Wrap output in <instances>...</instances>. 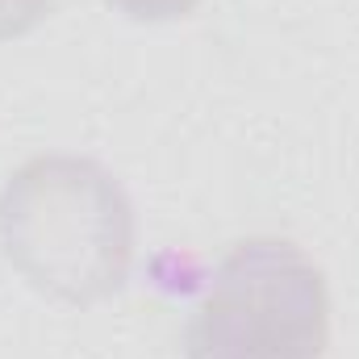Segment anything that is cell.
<instances>
[{
    "label": "cell",
    "instance_id": "obj_4",
    "mask_svg": "<svg viewBox=\"0 0 359 359\" xmlns=\"http://www.w3.org/2000/svg\"><path fill=\"white\" fill-rule=\"evenodd\" d=\"M109 4H117L121 13H130L138 21H172V17L192 13L201 0H109Z\"/></svg>",
    "mask_w": 359,
    "mask_h": 359
},
{
    "label": "cell",
    "instance_id": "obj_3",
    "mask_svg": "<svg viewBox=\"0 0 359 359\" xmlns=\"http://www.w3.org/2000/svg\"><path fill=\"white\" fill-rule=\"evenodd\" d=\"M50 8H55V0H0V42L29 34Z\"/></svg>",
    "mask_w": 359,
    "mask_h": 359
},
{
    "label": "cell",
    "instance_id": "obj_1",
    "mask_svg": "<svg viewBox=\"0 0 359 359\" xmlns=\"http://www.w3.org/2000/svg\"><path fill=\"white\" fill-rule=\"evenodd\" d=\"M0 238L29 284L84 305L121 288L134 217L113 176L55 155L25 163L4 188Z\"/></svg>",
    "mask_w": 359,
    "mask_h": 359
},
{
    "label": "cell",
    "instance_id": "obj_2",
    "mask_svg": "<svg viewBox=\"0 0 359 359\" xmlns=\"http://www.w3.org/2000/svg\"><path fill=\"white\" fill-rule=\"evenodd\" d=\"M184 343L188 359H326V280L301 247L247 238L213 271Z\"/></svg>",
    "mask_w": 359,
    "mask_h": 359
}]
</instances>
